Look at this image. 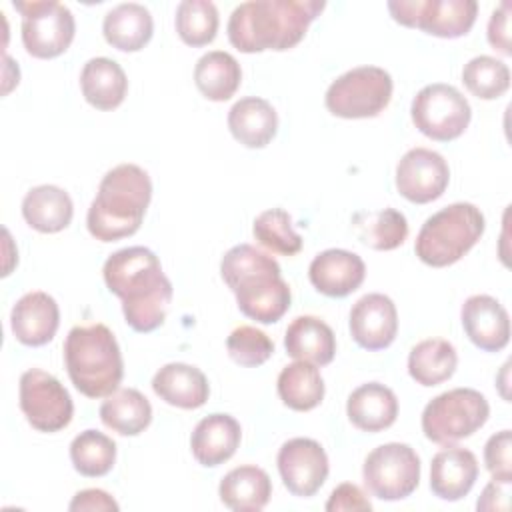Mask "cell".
Returning a JSON list of instances; mask_svg holds the SVG:
<instances>
[{
  "instance_id": "obj_1",
  "label": "cell",
  "mask_w": 512,
  "mask_h": 512,
  "mask_svg": "<svg viewBox=\"0 0 512 512\" xmlns=\"http://www.w3.org/2000/svg\"><path fill=\"white\" fill-rule=\"evenodd\" d=\"M102 276L108 290L122 300V314L132 330L146 334L164 324L174 288L150 248L130 246L110 254Z\"/></svg>"
},
{
  "instance_id": "obj_2",
  "label": "cell",
  "mask_w": 512,
  "mask_h": 512,
  "mask_svg": "<svg viewBox=\"0 0 512 512\" xmlns=\"http://www.w3.org/2000/svg\"><path fill=\"white\" fill-rule=\"evenodd\" d=\"M322 0H250L230 14L226 32L230 44L244 52L294 48L308 26L324 10Z\"/></svg>"
},
{
  "instance_id": "obj_3",
  "label": "cell",
  "mask_w": 512,
  "mask_h": 512,
  "mask_svg": "<svg viewBox=\"0 0 512 512\" xmlns=\"http://www.w3.org/2000/svg\"><path fill=\"white\" fill-rule=\"evenodd\" d=\"M220 274L246 318L274 324L288 312L290 286L282 278L278 262L266 252L250 244H238L224 254Z\"/></svg>"
},
{
  "instance_id": "obj_4",
  "label": "cell",
  "mask_w": 512,
  "mask_h": 512,
  "mask_svg": "<svg viewBox=\"0 0 512 512\" xmlns=\"http://www.w3.org/2000/svg\"><path fill=\"white\" fill-rule=\"evenodd\" d=\"M152 198V180L136 164H118L104 174L86 216L88 232L100 242H116L138 232Z\"/></svg>"
},
{
  "instance_id": "obj_5",
  "label": "cell",
  "mask_w": 512,
  "mask_h": 512,
  "mask_svg": "<svg viewBox=\"0 0 512 512\" xmlns=\"http://www.w3.org/2000/svg\"><path fill=\"white\" fill-rule=\"evenodd\" d=\"M64 362L74 388L88 398L114 394L124 376L120 346L100 322L74 326L64 342Z\"/></svg>"
},
{
  "instance_id": "obj_6",
  "label": "cell",
  "mask_w": 512,
  "mask_h": 512,
  "mask_svg": "<svg viewBox=\"0 0 512 512\" xmlns=\"http://www.w3.org/2000/svg\"><path fill=\"white\" fill-rule=\"evenodd\" d=\"M484 228L480 208L470 202H454L426 218L416 236L414 252L432 268L450 266L472 250Z\"/></svg>"
},
{
  "instance_id": "obj_7",
  "label": "cell",
  "mask_w": 512,
  "mask_h": 512,
  "mask_svg": "<svg viewBox=\"0 0 512 512\" xmlns=\"http://www.w3.org/2000/svg\"><path fill=\"white\" fill-rule=\"evenodd\" d=\"M490 416L484 394L474 388H454L432 398L422 412V432L434 444L450 446L480 430Z\"/></svg>"
},
{
  "instance_id": "obj_8",
  "label": "cell",
  "mask_w": 512,
  "mask_h": 512,
  "mask_svg": "<svg viewBox=\"0 0 512 512\" xmlns=\"http://www.w3.org/2000/svg\"><path fill=\"white\" fill-rule=\"evenodd\" d=\"M392 88V76L384 68L358 66L328 86L324 102L338 118H374L390 104Z\"/></svg>"
},
{
  "instance_id": "obj_9",
  "label": "cell",
  "mask_w": 512,
  "mask_h": 512,
  "mask_svg": "<svg viewBox=\"0 0 512 512\" xmlns=\"http://www.w3.org/2000/svg\"><path fill=\"white\" fill-rule=\"evenodd\" d=\"M22 14V44L26 52L40 60L64 54L76 32V22L68 6L56 0L14 2Z\"/></svg>"
},
{
  "instance_id": "obj_10",
  "label": "cell",
  "mask_w": 512,
  "mask_h": 512,
  "mask_svg": "<svg viewBox=\"0 0 512 512\" xmlns=\"http://www.w3.org/2000/svg\"><path fill=\"white\" fill-rule=\"evenodd\" d=\"M410 116L424 136L436 142H450L464 134L470 124L472 110L458 88L434 82L414 96Z\"/></svg>"
},
{
  "instance_id": "obj_11",
  "label": "cell",
  "mask_w": 512,
  "mask_h": 512,
  "mask_svg": "<svg viewBox=\"0 0 512 512\" xmlns=\"http://www.w3.org/2000/svg\"><path fill=\"white\" fill-rule=\"evenodd\" d=\"M362 478L368 492L380 500L408 498L420 482V458L408 444H382L366 456Z\"/></svg>"
},
{
  "instance_id": "obj_12",
  "label": "cell",
  "mask_w": 512,
  "mask_h": 512,
  "mask_svg": "<svg viewBox=\"0 0 512 512\" xmlns=\"http://www.w3.org/2000/svg\"><path fill=\"white\" fill-rule=\"evenodd\" d=\"M388 10L402 26L438 38H460L472 30L478 4L474 0H390Z\"/></svg>"
},
{
  "instance_id": "obj_13",
  "label": "cell",
  "mask_w": 512,
  "mask_h": 512,
  "mask_svg": "<svg viewBox=\"0 0 512 512\" xmlns=\"http://www.w3.org/2000/svg\"><path fill=\"white\" fill-rule=\"evenodd\" d=\"M20 410L38 432H58L66 428L74 414V404L62 382L40 368H30L20 376Z\"/></svg>"
},
{
  "instance_id": "obj_14",
  "label": "cell",
  "mask_w": 512,
  "mask_h": 512,
  "mask_svg": "<svg viewBox=\"0 0 512 512\" xmlns=\"http://www.w3.org/2000/svg\"><path fill=\"white\" fill-rule=\"evenodd\" d=\"M450 182V168L442 154L430 148L408 150L396 166V188L414 204L438 200Z\"/></svg>"
},
{
  "instance_id": "obj_15",
  "label": "cell",
  "mask_w": 512,
  "mask_h": 512,
  "mask_svg": "<svg viewBox=\"0 0 512 512\" xmlns=\"http://www.w3.org/2000/svg\"><path fill=\"white\" fill-rule=\"evenodd\" d=\"M278 472L290 494L314 496L328 478V456L312 438H292L278 450Z\"/></svg>"
},
{
  "instance_id": "obj_16",
  "label": "cell",
  "mask_w": 512,
  "mask_h": 512,
  "mask_svg": "<svg viewBox=\"0 0 512 512\" xmlns=\"http://www.w3.org/2000/svg\"><path fill=\"white\" fill-rule=\"evenodd\" d=\"M350 334L354 342L370 352L388 348L398 332V312L386 294H364L350 310Z\"/></svg>"
},
{
  "instance_id": "obj_17",
  "label": "cell",
  "mask_w": 512,
  "mask_h": 512,
  "mask_svg": "<svg viewBox=\"0 0 512 512\" xmlns=\"http://www.w3.org/2000/svg\"><path fill=\"white\" fill-rule=\"evenodd\" d=\"M462 326L470 342L484 352H500L510 340V318L506 308L488 294L466 298L460 310Z\"/></svg>"
},
{
  "instance_id": "obj_18",
  "label": "cell",
  "mask_w": 512,
  "mask_h": 512,
  "mask_svg": "<svg viewBox=\"0 0 512 512\" xmlns=\"http://www.w3.org/2000/svg\"><path fill=\"white\" fill-rule=\"evenodd\" d=\"M366 276L364 260L342 248H328L314 256L308 268L312 286L330 298H344L360 288Z\"/></svg>"
},
{
  "instance_id": "obj_19",
  "label": "cell",
  "mask_w": 512,
  "mask_h": 512,
  "mask_svg": "<svg viewBox=\"0 0 512 512\" xmlns=\"http://www.w3.org/2000/svg\"><path fill=\"white\" fill-rule=\"evenodd\" d=\"M60 326V308L56 300L42 292H26L10 312V328L24 346L48 344Z\"/></svg>"
},
{
  "instance_id": "obj_20",
  "label": "cell",
  "mask_w": 512,
  "mask_h": 512,
  "mask_svg": "<svg viewBox=\"0 0 512 512\" xmlns=\"http://www.w3.org/2000/svg\"><path fill=\"white\" fill-rule=\"evenodd\" d=\"M242 428L238 420L230 414H210L202 418L192 436H190V450L198 464L206 468H214L230 460L240 446Z\"/></svg>"
},
{
  "instance_id": "obj_21",
  "label": "cell",
  "mask_w": 512,
  "mask_h": 512,
  "mask_svg": "<svg viewBox=\"0 0 512 512\" xmlns=\"http://www.w3.org/2000/svg\"><path fill=\"white\" fill-rule=\"evenodd\" d=\"M478 478V460L466 448H444L430 464V490L440 500L456 502L464 498Z\"/></svg>"
},
{
  "instance_id": "obj_22",
  "label": "cell",
  "mask_w": 512,
  "mask_h": 512,
  "mask_svg": "<svg viewBox=\"0 0 512 512\" xmlns=\"http://www.w3.org/2000/svg\"><path fill=\"white\" fill-rule=\"evenodd\" d=\"M152 390L160 400L182 410L200 408L210 396L204 372L184 362H170L162 366L152 378Z\"/></svg>"
},
{
  "instance_id": "obj_23",
  "label": "cell",
  "mask_w": 512,
  "mask_h": 512,
  "mask_svg": "<svg viewBox=\"0 0 512 512\" xmlns=\"http://www.w3.org/2000/svg\"><path fill=\"white\" fill-rule=\"evenodd\" d=\"M346 414L358 430L380 432L396 422L398 398L388 386L380 382H366L348 396Z\"/></svg>"
},
{
  "instance_id": "obj_24",
  "label": "cell",
  "mask_w": 512,
  "mask_h": 512,
  "mask_svg": "<svg viewBox=\"0 0 512 512\" xmlns=\"http://www.w3.org/2000/svg\"><path fill=\"white\" fill-rule=\"evenodd\" d=\"M230 134L246 148H264L278 130L274 106L258 96L240 98L228 112Z\"/></svg>"
},
{
  "instance_id": "obj_25",
  "label": "cell",
  "mask_w": 512,
  "mask_h": 512,
  "mask_svg": "<svg viewBox=\"0 0 512 512\" xmlns=\"http://www.w3.org/2000/svg\"><path fill=\"white\" fill-rule=\"evenodd\" d=\"M284 348L294 360L326 366L334 360L336 336L324 320L316 316H298L286 328Z\"/></svg>"
},
{
  "instance_id": "obj_26",
  "label": "cell",
  "mask_w": 512,
  "mask_h": 512,
  "mask_svg": "<svg viewBox=\"0 0 512 512\" xmlns=\"http://www.w3.org/2000/svg\"><path fill=\"white\" fill-rule=\"evenodd\" d=\"M84 100L96 110L118 108L128 92V78L116 60L106 56L90 58L80 72Z\"/></svg>"
},
{
  "instance_id": "obj_27",
  "label": "cell",
  "mask_w": 512,
  "mask_h": 512,
  "mask_svg": "<svg viewBox=\"0 0 512 512\" xmlns=\"http://www.w3.org/2000/svg\"><path fill=\"white\" fill-rule=\"evenodd\" d=\"M22 216L30 228L42 234H56L68 228L74 216V204L66 190L42 184L26 192L22 200Z\"/></svg>"
},
{
  "instance_id": "obj_28",
  "label": "cell",
  "mask_w": 512,
  "mask_h": 512,
  "mask_svg": "<svg viewBox=\"0 0 512 512\" xmlns=\"http://www.w3.org/2000/svg\"><path fill=\"white\" fill-rule=\"evenodd\" d=\"M154 32V20L148 8L136 2H124L112 8L102 22L106 42L120 52L142 50Z\"/></svg>"
},
{
  "instance_id": "obj_29",
  "label": "cell",
  "mask_w": 512,
  "mask_h": 512,
  "mask_svg": "<svg viewBox=\"0 0 512 512\" xmlns=\"http://www.w3.org/2000/svg\"><path fill=\"white\" fill-rule=\"evenodd\" d=\"M218 494L222 504L234 512H258L272 496V482L266 470L244 464L220 480Z\"/></svg>"
},
{
  "instance_id": "obj_30",
  "label": "cell",
  "mask_w": 512,
  "mask_h": 512,
  "mask_svg": "<svg viewBox=\"0 0 512 512\" xmlns=\"http://www.w3.org/2000/svg\"><path fill=\"white\" fill-rule=\"evenodd\" d=\"M100 420L120 436H138L152 422V406L136 388H122L106 396L100 406Z\"/></svg>"
},
{
  "instance_id": "obj_31",
  "label": "cell",
  "mask_w": 512,
  "mask_h": 512,
  "mask_svg": "<svg viewBox=\"0 0 512 512\" xmlns=\"http://www.w3.org/2000/svg\"><path fill=\"white\" fill-rule=\"evenodd\" d=\"M194 82L204 98L212 102H224L236 94L242 82V70L232 54L224 50H212L200 56L196 62Z\"/></svg>"
},
{
  "instance_id": "obj_32",
  "label": "cell",
  "mask_w": 512,
  "mask_h": 512,
  "mask_svg": "<svg viewBox=\"0 0 512 512\" xmlns=\"http://www.w3.org/2000/svg\"><path fill=\"white\" fill-rule=\"evenodd\" d=\"M458 366L456 348L444 338L418 342L408 354V374L420 386H438L452 378Z\"/></svg>"
},
{
  "instance_id": "obj_33",
  "label": "cell",
  "mask_w": 512,
  "mask_h": 512,
  "mask_svg": "<svg viewBox=\"0 0 512 512\" xmlns=\"http://www.w3.org/2000/svg\"><path fill=\"white\" fill-rule=\"evenodd\" d=\"M276 388L284 406L296 412H308L316 408L324 398V380L320 370L314 364L302 360L282 368Z\"/></svg>"
},
{
  "instance_id": "obj_34",
  "label": "cell",
  "mask_w": 512,
  "mask_h": 512,
  "mask_svg": "<svg viewBox=\"0 0 512 512\" xmlns=\"http://www.w3.org/2000/svg\"><path fill=\"white\" fill-rule=\"evenodd\" d=\"M358 240L374 250H394L408 238L406 216L394 208L358 212L352 218Z\"/></svg>"
},
{
  "instance_id": "obj_35",
  "label": "cell",
  "mask_w": 512,
  "mask_h": 512,
  "mask_svg": "<svg viewBox=\"0 0 512 512\" xmlns=\"http://www.w3.org/2000/svg\"><path fill=\"white\" fill-rule=\"evenodd\" d=\"M70 460L74 470L82 476H106L116 462V444L98 430H84L70 444Z\"/></svg>"
},
{
  "instance_id": "obj_36",
  "label": "cell",
  "mask_w": 512,
  "mask_h": 512,
  "mask_svg": "<svg viewBox=\"0 0 512 512\" xmlns=\"http://www.w3.org/2000/svg\"><path fill=\"white\" fill-rule=\"evenodd\" d=\"M218 10L208 0H182L176 8V32L192 48L210 44L218 32Z\"/></svg>"
},
{
  "instance_id": "obj_37",
  "label": "cell",
  "mask_w": 512,
  "mask_h": 512,
  "mask_svg": "<svg viewBox=\"0 0 512 512\" xmlns=\"http://www.w3.org/2000/svg\"><path fill=\"white\" fill-rule=\"evenodd\" d=\"M254 238L268 250L294 256L302 250V236L292 226V216L282 208H270L256 216L252 226Z\"/></svg>"
},
{
  "instance_id": "obj_38",
  "label": "cell",
  "mask_w": 512,
  "mask_h": 512,
  "mask_svg": "<svg viewBox=\"0 0 512 512\" xmlns=\"http://www.w3.org/2000/svg\"><path fill=\"white\" fill-rule=\"evenodd\" d=\"M462 82L472 96L496 100L510 88V70L502 60L492 56H476L464 64Z\"/></svg>"
},
{
  "instance_id": "obj_39",
  "label": "cell",
  "mask_w": 512,
  "mask_h": 512,
  "mask_svg": "<svg viewBox=\"0 0 512 512\" xmlns=\"http://www.w3.org/2000/svg\"><path fill=\"white\" fill-rule=\"evenodd\" d=\"M226 350L236 364L254 368L264 364L272 356L274 342L262 330L244 324L230 332L226 340Z\"/></svg>"
},
{
  "instance_id": "obj_40",
  "label": "cell",
  "mask_w": 512,
  "mask_h": 512,
  "mask_svg": "<svg viewBox=\"0 0 512 512\" xmlns=\"http://www.w3.org/2000/svg\"><path fill=\"white\" fill-rule=\"evenodd\" d=\"M512 432L500 430L492 434L484 446V464L498 482H512Z\"/></svg>"
},
{
  "instance_id": "obj_41",
  "label": "cell",
  "mask_w": 512,
  "mask_h": 512,
  "mask_svg": "<svg viewBox=\"0 0 512 512\" xmlns=\"http://www.w3.org/2000/svg\"><path fill=\"white\" fill-rule=\"evenodd\" d=\"M328 512H350V510H372V502L368 496L352 482H344L336 486L326 502Z\"/></svg>"
},
{
  "instance_id": "obj_42",
  "label": "cell",
  "mask_w": 512,
  "mask_h": 512,
  "mask_svg": "<svg viewBox=\"0 0 512 512\" xmlns=\"http://www.w3.org/2000/svg\"><path fill=\"white\" fill-rule=\"evenodd\" d=\"M488 42L494 50L502 52L504 56L512 54V48H510V2L508 0H504L490 16Z\"/></svg>"
},
{
  "instance_id": "obj_43",
  "label": "cell",
  "mask_w": 512,
  "mask_h": 512,
  "mask_svg": "<svg viewBox=\"0 0 512 512\" xmlns=\"http://www.w3.org/2000/svg\"><path fill=\"white\" fill-rule=\"evenodd\" d=\"M68 508L72 512H78V510H88V512H102V510H118V504L116 500L100 490V488H86V490H80L72 502L68 504Z\"/></svg>"
},
{
  "instance_id": "obj_44",
  "label": "cell",
  "mask_w": 512,
  "mask_h": 512,
  "mask_svg": "<svg viewBox=\"0 0 512 512\" xmlns=\"http://www.w3.org/2000/svg\"><path fill=\"white\" fill-rule=\"evenodd\" d=\"M508 492H510V484L508 482H498L492 480L490 484H486V488L482 490L476 508L478 512H492V510H508Z\"/></svg>"
}]
</instances>
